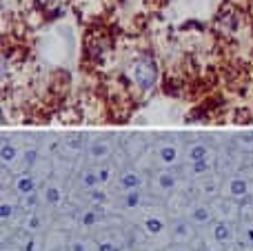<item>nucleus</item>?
<instances>
[{
    "label": "nucleus",
    "instance_id": "18",
    "mask_svg": "<svg viewBox=\"0 0 253 251\" xmlns=\"http://www.w3.org/2000/svg\"><path fill=\"white\" fill-rule=\"evenodd\" d=\"M36 158H38V153H36V151H27V153H25V160L29 162V165H34Z\"/></svg>",
    "mask_w": 253,
    "mask_h": 251
},
{
    "label": "nucleus",
    "instance_id": "12",
    "mask_svg": "<svg viewBox=\"0 0 253 251\" xmlns=\"http://www.w3.org/2000/svg\"><path fill=\"white\" fill-rule=\"evenodd\" d=\"M13 156H16V151H13V147L11 144H4L2 147V160H13Z\"/></svg>",
    "mask_w": 253,
    "mask_h": 251
},
{
    "label": "nucleus",
    "instance_id": "2",
    "mask_svg": "<svg viewBox=\"0 0 253 251\" xmlns=\"http://www.w3.org/2000/svg\"><path fill=\"white\" fill-rule=\"evenodd\" d=\"M173 236H176L178 240H186V238H191V229H189V224H184V222H176V227H173Z\"/></svg>",
    "mask_w": 253,
    "mask_h": 251
},
{
    "label": "nucleus",
    "instance_id": "8",
    "mask_svg": "<svg viewBox=\"0 0 253 251\" xmlns=\"http://www.w3.org/2000/svg\"><path fill=\"white\" fill-rule=\"evenodd\" d=\"M160 158H162L164 162H173L176 160V149L173 147H162L160 149Z\"/></svg>",
    "mask_w": 253,
    "mask_h": 251
},
{
    "label": "nucleus",
    "instance_id": "17",
    "mask_svg": "<svg viewBox=\"0 0 253 251\" xmlns=\"http://www.w3.org/2000/svg\"><path fill=\"white\" fill-rule=\"evenodd\" d=\"M91 153H93V156H105V153H107V147H102V144H93V147H91Z\"/></svg>",
    "mask_w": 253,
    "mask_h": 251
},
{
    "label": "nucleus",
    "instance_id": "13",
    "mask_svg": "<svg viewBox=\"0 0 253 251\" xmlns=\"http://www.w3.org/2000/svg\"><path fill=\"white\" fill-rule=\"evenodd\" d=\"M204 158V147H193L191 149V160H202Z\"/></svg>",
    "mask_w": 253,
    "mask_h": 251
},
{
    "label": "nucleus",
    "instance_id": "16",
    "mask_svg": "<svg viewBox=\"0 0 253 251\" xmlns=\"http://www.w3.org/2000/svg\"><path fill=\"white\" fill-rule=\"evenodd\" d=\"M98 251H118V249H115L113 242H100V245H98Z\"/></svg>",
    "mask_w": 253,
    "mask_h": 251
},
{
    "label": "nucleus",
    "instance_id": "20",
    "mask_svg": "<svg viewBox=\"0 0 253 251\" xmlns=\"http://www.w3.org/2000/svg\"><path fill=\"white\" fill-rule=\"evenodd\" d=\"M71 251H87V247H84L82 242H75V245L71 247Z\"/></svg>",
    "mask_w": 253,
    "mask_h": 251
},
{
    "label": "nucleus",
    "instance_id": "6",
    "mask_svg": "<svg viewBox=\"0 0 253 251\" xmlns=\"http://www.w3.org/2000/svg\"><path fill=\"white\" fill-rule=\"evenodd\" d=\"M16 187H18V191H22V193H29L31 189H34V180H31L29 176H22V178L16 182Z\"/></svg>",
    "mask_w": 253,
    "mask_h": 251
},
{
    "label": "nucleus",
    "instance_id": "4",
    "mask_svg": "<svg viewBox=\"0 0 253 251\" xmlns=\"http://www.w3.org/2000/svg\"><path fill=\"white\" fill-rule=\"evenodd\" d=\"M213 236H216L220 242H226V240H231V229L226 227V224H216V229H213Z\"/></svg>",
    "mask_w": 253,
    "mask_h": 251
},
{
    "label": "nucleus",
    "instance_id": "10",
    "mask_svg": "<svg viewBox=\"0 0 253 251\" xmlns=\"http://www.w3.org/2000/svg\"><path fill=\"white\" fill-rule=\"evenodd\" d=\"M44 198H47V202H60V191L56 187H49L44 191Z\"/></svg>",
    "mask_w": 253,
    "mask_h": 251
},
{
    "label": "nucleus",
    "instance_id": "15",
    "mask_svg": "<svg viewBox=\"0 0 253 251\" xmlns=\"http://www.w3.org/2000/svg\"><path fill=\"white\" fill-rule=\"evenodd\" d=\"M98 180H100V178H96V174H87V176H84V180H82V182L87 184V187H93V184H96Z\"/></svg>",
    "mask_w": 253,
    "mask_h": 251
},
{
    "label": "nucleus",
    "instance_id": "5",
    "mask_svg": "<svg viewBox=\"0 0 253 251\" xmlns=\"http://www.w3.org/2000/svg\"><path fill=\"white\" fill-rule=\"evenodd\" d=\"M231 193H233V196H244V193H247V182H244L242 178H235L233 182H231Z\"/></svg>",
    "mask_w": 253,
    "mask_h": 251
},
{
    "label": "nucleus",
    "instance_id": "14",
    "mask_svg": "<svg viewBox=\"0 0 253 251\" xmlns=\"http://www.w3.org/2000/svg\"><path fill=\"white\" fill-rule=\"evenodd\" d=\"M138 202H140V196H138L136 191H131V193L127 196V205H129V207H136Z\"/></svg>",
    "mask_w": 253,
    "mask_h": 251
},
{
    "label": "nucleus",
    "instance_id": "7",
    "mask_svg": "<svg viewBox=\"0 0 253 251\" xmlns=\"http://www.w3.org/2000/svg\"><path fill=\"white\" fill-rule=\"evenodd\" d=\"M209 218H211V214H209L207 207H198V209L193 211V220H198V222H207Z\"/></svg>",
    "mask_w": 253,
    "mask_h": 251
},
{
    "label": "nucleus",
    "instance_id": "9",
    "mask_svg": "<svg viewBox=\"0 0 253 251\" xmlns=\"http://www.w3.org/2000/svg\"><path fill=\"white\" fill-rule=\"evenodd\" d=\"M122 184H124V187H138V184H140V178H138V176L136 174H127V176H124V178H122Z\"/></svg>",
    "mask_w": 253,
    "mask_h": 251
},
{
    "label": "nucleus",
    "instance_id": "11",
    "mask_svg": "<svg viewBox=\"0 0 253 251\" xmlns=\"http://www.w3.org/2000/svg\"><path fill=\"white\" fill-rule=\"evenodd\" d=\"M173 182H176V180H173V176H171V174H162V176H160V184H162L164 189H171V187H173Z\"/></svg>",
    "mask_w": 253,
    "mask_h": 251
},
{
    "label": "nucleus",
    "instance_id": "3",
    "mask_svg": "<svg viewBox=\"0 0 253 251\" xmlns=\"http://www.w3.org/2000/svg\"><path fill=\"white\" fill-rule=\"evenodd\" d=\"M145 227H146V231H149V233H153V236H158V233L164 229V224H162V220H158V218H146Z\"/></svg>",
    "mask_w": 253,
    "mask_h": 251
},
{
    "label": "nucleus",
    "instance_id": "22",
    "mask_svg": "<svg viewBox=\"0 0 253 251\" xmlns=\"http://www.w3.org/2000/svg\"><path fill=\"white\" fill-rule=\"evenodd\" d=\"M202 251H211V249H202Z\"/></svg>",
    "mask_w": 253,
    "mask_h": 251
},
{
    "label": "nucleus",
    "instance_id": "19",
    "mask_svg": "<svg viewBox=\"0 0 253 251\" xmlns=\"http://www.w3.org/2000/svg\"><path fill=\"white\" fill-rule=\"evenodd\" d=\"M82 222L84 224H93V222H96V214H91V211H89V214L82 218Z\"/></svg>",
    "mask_w": 253,
    "mask_h": 251
},
{
    "label": "nucleus",
    "instance_id": "1",
    "mask_svg": "<svg viewBox=\"0 0 253 251\" xmlns=\"http://www.w3.org/2000/svg\"><path fill=\"white\" fill-rule=\"evenodd\" d=\"M131 76H133V82L138 85V89L142 91H149L151 87L155 85V78H158V69H155V63L151 58H138L131 67Z\"/></svg>",
    "mask_w": 253,
    "mask_h": 251
},
{
    "label": "nucleus",
    "instance_id": "21",
    "mask_svg": "<svg viewBox=\"0 0 253 251\" xmlns=\"http://www.w3.org/2000/svg\"><path fill=\"white\" fill-rule=\"evenodd\" d=\"M9 215H11V207L2 205V218H9Z\"/></svg>",
    "mask_w": 253,
    "mask_h": 251
}]
</instances>
